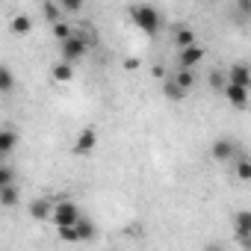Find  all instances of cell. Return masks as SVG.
Returning a JSON list of instances; mask_svg holds the SVG:
<instances>
[{"label": "cell", "instance_id": "6da1fadb", "mask_svg": "<svg viewBox=\"0 0 251 251\" xmlns=\"http://www.w3.org/2000/svg\"><path fill=\"white\" fill-rule=\"evenodd\" d=\"M130 18H133V24H136L142 33H148V36H154V33L160 30V12H157L154 6H148V3L133 6V9H130Z\"/></svg>", "mask_w": 251, "mask_h": 251}, {"label": "cell", "instance_id": "7a4b0ae2", "mask_svg": "<svg viewBox=\"0 0 251 251\" xmlns=\"http://www.w3.org/2000/svg\"><path fill=\"white\" fill-rule=\"evenodd\" d=\"M86 50H89V42H86L83 36L71 33L68 39H62V59H65V62H77V59H83Z\"/></svg>", "mask_w": 251, "mask_h": 251}, {"label": "cell", "instance_id": "3957f363", "mask_svg": "<svg viewBox=\"0 0 251 251\" xmlns=\"http://www.w3.org/2000/svg\"><path fill=\"white\" fill-rule=\"evenodd\" d=\"M77 222H80V210H77V204L62 201V204L53 207V225H56V227H71V225H77Z\"/></svg>", "mask_w": 251, "mask_h": 251}, {"label": "cell", "instance_id": "277c9868", "mask_svg": "<svg viewBox=\"0 0 251 251\" xmlns=\"http://www.w3.org/2000/svg\"><path fill=\"white\" fill-rule=\"evenodd\" d=\"M210 157H213L216 163H227V160L236 157V145H233L230 139H216L213 148H210Z\"/></svg>", "mask_w": 251, "mask_h": 251}, {"label": "cell", "instance_id": "5b68a950", "mask_svg": "<svg viewBox=\"0 0 251 251\" xmlns=\"http://www.w3.org/2000/svg\"><path fill=\"white\" fill-rule=\"evenodd\" d=\"M227 83H236V86L251 89V68H248L245 62H233L230 71H227Z\"/></svg>", "mask_w": 251, "mask_h": 251}, {"label": "cell", "instance_id": "8992f818", "mask_svg": "<svg viewBox=\"0 0 251 251\" xmlns=\"http://www.w3.org/2000/svg\"><path fill=\"white\" fill-rule=\"evenodd\" d=\"M201 59H204V48H198V45H189V48H180L177 65H180V68H192V65H198Z\"/></svg>", "mask_w": 251, "mask_h": 251}, {"label": "cell", "instance_id": "52a82bcc", "mask_svg": "<svg viewBox=\"0 0 251 251\" xmlns=\"http://www.w3.org/2000/svg\"><path fill=\"white\" fill-rule=\"evenodd\" d=\"M95 145H98V133H95V127H86V130L80 133L77 145H74V154L86 157V154H92V151H95Z\"/></svg>", "mask_w": 251, "mask_h": 251}, {"label": "cell", "instance_id": "ba28073f", "mask_svg": "<svg viewBox=\"0 0 251 251\" xmlns=\"http://www.w3.org/2000/svg\"><path fill=\"white\" fill-rule=\"evenodd\" d=\"M225 95H227V100L236 106V109H242V106H248V89L245 86H236V83H227V89H225Z\"/></svg>", "mask_w": 251, "mask_h": 251}, {"label": "cell", "instance_id": "9c48e42d", "mask_svg": "<svg viewBox=\"0 0 251 251\" xmlns=\"http://www.w3.org/2000/svg\"><path fill=\"white\" fill-rule=\"evenodd\" d=\"M233 230L236 236H251V210H239L233 216Z\"/></svg>", "mask_w": 251, "mask_h": 251}, {"label": "cell", "instance_id": "30bf717a", "mask_svg": "<svg viewBox=\"0 0 251 251\" xmlns=\"http://www.w3.org/2000/svg\"><path fill=\"white\" fill-rule=\"evenodd\" d=\"M233 21L236 24L251 21V0H233Z\"/></svg>", "mask_w": 251, "mask_h": 251}, {"label": "cell", "instance_id": "8fae6325", "mask_svg": "<svg viewBox=\"0 0 251 251\" xmlns=\"http://www.w3.org/2000/svg\"><path fill=\"white\" fill-rule=\"evenodd\" d=\"M0 204H3L6 210H12V207L18 204V189H15V183H3V186H0Z\"/></svg>", "mask_w": 251, "mask_h": 251}, {"label": "cell", "instance_id": "7c38bea8", "mask_svg": "<svg viewBox=\"0 0 251 251\" xmlns=\"http://www.w3.org/2000/svg\"><path fill=\"white\" fill-rule=\"evenodd\" d=\"M30 213H33V219H39V222H45V219H53V207H50L45 198L33 201V204H30Z\"/></svg>", "mask_w": 251, "mask_h": 251}, {"label": "cell", "instance_id": "4fadbf2b", "mask_svg": "<svg viewBox=\"0 0 251 251\" xmlns=\"http://www.w3.org/2000/svg\"><path fill=\"white\" fill-rule=\"evenodd\" d=\"M71 65H74V62H65V59L56 62V65H53V80H56V83H68V80L74 77V68H71Z\"/></svg>", "mask_w": 251, "mask_h": 251}, {"label": "cell", "instance_id": "5bb4252c", "mask_svg": "<svg viewBox=\"0 0 251 251\" xmlns=\"http://www.w3.org/2000/svg\"><path fill=\"white\" fill-rule=\"evenodd\" d=\"M163 95H166L169 100H183V98H186V89H183L177 80H169V83H163Z\"/></svg>", "mask_w": 251, "mask_h": 251}, {"label": "cell", "instance_id": "9a60e30c", "mask_svg": "<svg viewBox=\"0 0 251 251\" xmlns=\"http://www.w3.org/2000/svg\"><path fill=\"white\" fill-rule=\"evenodd\" d=\"M15 142H18V136L12 133V130H3V133H0V154H12V148H15Z\"/></svg>", "mask_w": 251, "mask_h": 251}, {"label": "cell", "instance_id": "2e32d148", "mask_svg": "<svg viewBox=\"0 0 251 251\" xmlns=\"http://www.w3.org/2000/svg\"><path fill=\"white\" fill-rule=\"evenodd\" d=\"M77 233H80V242L95 239V225H92L89 219H83V216H80V222H77Z\"/></svg>", "mask_w": 251, "mask_h": 251}, {"label": "cell", "instance_id": "e0dca14e", "mask_svg": "<svg viewBox=\"0 0 251 251\" xmlns=\"http://www.w3.org/2000/svg\"><path fill=\"white\" fill-rule=\"evenodd\" d=\"M236 180H251V160L236 154Z\"/></svg>", "mask_w": 251, "mask_h": 251}, {"label": "cell", "instance_id": "ac0fdd59", "mask_svg": "<svg viewBox=\"0 0 251 251\" xmlns=\"http://www.w3.org/2000/svg\"><path fill=\"white\" fill-rule=\"evenodd\" d=\"M0 89H3L6 95H9V92L15 89V77H12V71H9L6 65H3V68H0Z\"/></svg>", "mask_w": 251, "mask_h": 251}, {"label": "cell", "instance_id": "d6986e66", "mask_svg": "<svg viewBox=\"0 0 251 251\" xmlns=\"http://www.w3.org/2000/svg\"><path fill=\"white\" fill-rule=\"evenodd\" d=\"M42 9H45V18H48V21H53V24H59V18H62V12H59V6L53 3V0H45V6H42Z\"/></svg>", "mask_w": 251, "mask_h": 251}, {"label": "cell", "instance_id": "ffe728a7", "mask_svg": "<svg viewBox=\"0 0 251 251\" xmlns=\"http://www.w3.org/2000/svg\"><path fill=\"white\" fill-rule=\"evenodd\" d=\"M175 42H177V48H189V45H195V33H192V30H186V27H180Z\"/></svg>", "mask_w": 251, "mask_h": 251}, {"label": "cell", "instance_id": "44dd1931", "mask_svg": "<svg viewBox=\"0 0 251 251\" xmlns=\"http://www.w3.org/2000/svg\"><path fill=\"white\" fill-rule=\"evenodd\" d=\"M210 89L225 92V89H227V77H225L222 71H210Z\"/></svg>", "mask_w": 251, "mask_h": 251}, {"label": "cell", "instance_id": "7402d4cb", "mask_svg": "<svg viewBox=\"0 0 251 251\" xmlns=\"http://www.w3.org/2000/svg\"><path fill=\"white\" fill-rule=\"evenodd\" d=\"M175 80H177V83H180V86H183V89H186V92H189V89H192V86H195V80H192V71H189V68H180V71H177V77H175Z\"/></svg>", "mask_w": 251, "mask_h": 251}, {"label": "cell", "instance_id": "603a6c76", "mask_svg": "<svg viewBox=\"0 0 251 251\" xmlns=\"http://www.w3.org/2000/svg\"><path fill=\"white\" fill-rule=\"evenodd\" d=\"M30 27H33V24H30V18H24V15H18V18L12 21V30H15L18 36H24V33H30Z\"/></svg>", "mask_w": 251, "mask_h": 251}, {"label": "cell", "instance_id": "cb8c5ba5", "mask_svg": "<svg viewBox=\"0 0 251 251\" xmlns=\"http://www.w3.org/2000/svg\"><path fill=\"white\" fill-rule=\"evenodd\" d=\"M3 183H15V172H12V166H9V163L0 166V186H3Z\"/></svg>", "mask_w": 251, "mask_h": 251}, {"label": "cell", "instance_id": "d4e9b609", "mask_svg": "<svg viewBox=\"0 0 251 251\" xmlns=\"http://www.w3.org/2000/svg\"><path fill=\"white\" fill-rule=\"evenodd\" d=\"M59 236H62L65 242H80V233H77V225H71V227H59Z\"/></svg>", "mask_w": 251, "mask_h": 251}, {"label": "cell", "instance_id": "484cf974", "mask_svg": "<svg viewBox=\"0 0 251 251\" xmlns=\"http://www.w3.org/2000/svg\"><path fill=\"white\" fill-rule=\"evenodd\" d=\"M62 9L65 12H80L83 9V0H62Z\"/></svg>", "mask_w": 251, "mask_h": 251}, {"label": "cell", "instance_id": "4316f807", "mask_svg": "<svg viewBox=\"0 0 251 251\" xmlns=\"http://www.w3.org/2000/svg\"><path fill=\"white\" fill-rule=\"evenodd\" d=\"M68 36H71V30L59 21V24H56V39H68Z\"/></svg>", "mask_w": 251, "mask_h": 251}, {"label": "cell", "instance_id": "83f0119b", "mask_svg": "<svg viewBox=\"0 0 251 251\" xmlns=\"http://www.w3.org/2000/svg\"><path fill=\"white\" fill-rule=\"evenodd\" d=\"M236 242L245 245V248H251V236H236Z\"/></svg>", "mask_w": 251, "mask_h": 251}]
</instances>
